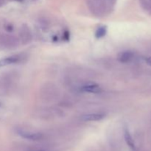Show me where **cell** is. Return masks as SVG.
I'll return each instance as SVG.
<instances>
[{
	"mask_svg": "<svg viewBox=\"0 0 151 151\" xmlns=\"http://www.w3.org/2000/svg\"><path fill=\"white\" fill-rule=\"evenodd\" d=\"M18 134L22 138L31 140V141H39V140L42 139L44 137L43 134L41 133H34L26 131H19Z\"/></svg>",
	"mask_w": 151,
	"mask_h": 151,
	"instance_id": "obj_1",
	"label": "cell"
},
{
	"mask_svg": "<svg viewBox=\"0 0 151 151\" xmlns=\"http://www.w3.org/2000/svg\"><path fill=\"white\" fill-rule=\"evenodd\" d=\"M81 91L86 93H89V94H98L102 93L103 89L101 87L96 83H87L86 85H83L81 88Z\"/></svg>",
	"mask_w": 151,
	"mask_h": 151,
	"instance_id": "obj_2",
	"label": "cell"
},
{
	"mask_svg": "<svg viewBox=\"0 0 151 151\" xmlns=\"http://www.w3.org/2000/svg\"><path fill=\"white\" fill-rule=\"evenodd\" d=\"M22 60V57L19 55H14L6 57L4 58L0 59V67L9 66V65L16 64L19 63Z\"/></svg>",
	"mask_w": 151,
	"mask_h": 151,
	"instance_id": "obj_3",
	"label": "cell"
},
{
	"mask_svg": "<svg viewBox=\"0 0 151 151\" xmlns=\"http://www.w3.org/2000/svg\"><path fill=\"white\" fill-rule=\"evenodd\" d=\"M134 53L132 51H124L119 53L117 56V60L120 63H127L134 59Z\"/></svg>",
	"mask_w": 151,
	"mask_h": 151,
	"instance_id": "obj_4",
	"label": "cell"
},
{
	"mask_svg": "<svg viewBox=\"0 0 151 151\" xmlns=\"http://www.w3.org/2000/svg\"><path fill=\"white\" fill-rule=\"evenodd\" d=\"M104 114H88L81 116V119L85 122H96V121H100L105 118Z\"/></svg>",
	"mask_w": 151,
	"mask_h": 151,
	"instance_id": "obj_5",
	"label": "cell"
},
{
	"mask_svg": "<svg viewBox=\"0 0 151 151\" xmlns=\"http://www.w3.org/2000/svg\"><path fill=\"white\" fill-rule=\"evenodd\" d=\"M124 137H125V140L126 142L127 145L131 149L134 150L135 149V143H134V141L132 137H131V134H130V132L127 129H125V133H124Z\"/></svg>",
	"mask_w": 151,
	"mask_h": 151,
	"instance_id": "obj_6",
	"label": "cell"
},
{
	"mask_svg": "<svg viewBox=\"0 0 151 151\" xmlns=\"http://www.w3.org/2000/svg\"><path fill=\"white\" fill-rule=\"evenodd\" d=\"M107 32V29H106V27L103 26L97 28V29L96 30L95 32V37L97 38H101L103 36H105Z\"/></svg>",
	"mask_w": 151,
	"mask_h": 151,
	"instance_id": "obj_7",
	"label": "cell"
},
{
	"mask_svg": "<svg viewBox=\"0 0 151 151\" xmlns=\"http://www.w3.org/2000/svg\"><path fill=\"white\" fill-rule=\"evenodd\" d=\"M145 62L147 65L151 66V57H147L145 58Z\"/></svg>",
	"mask_w": 151,
	"mask_h": 151,
	"instance_id": "obj_8",
	"label": "cell"
},
{
	"mask_svg": "<svg viewBox=\"0 0 151 151\" xmlns=\"http://www.w3.org/2000/svg\"><path fill=\"white\" fill-rule=\"evenodd\" d=\"M36 151H44V150H36Z\"/></svg>",
	"mask_w": 151,
	"mask_h": 151,
	"instance_id": "obj_9",
	"label": "cell"
},
{
	"mask_svg": "<svg viewBox=\"0 0 151 151\" xmlns=\"http://www.w3.org/2000/svg\"><path fill=\"white\" fill-rule=\"evenodd\" d=\"M0 106H1V103H0Z\"/></svg>",
	"mask_w": 151,
	"mask_h": 151,
	"instance_id": "obj_10",
	"label": "cell"
}]
</instances>
